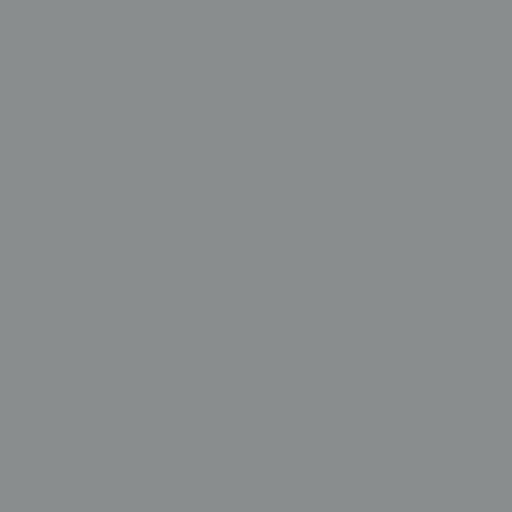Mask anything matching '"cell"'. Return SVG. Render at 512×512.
I'll list each match as a JSON object with an SVG mask.
<instances>
[]
</instances>
